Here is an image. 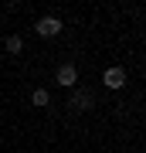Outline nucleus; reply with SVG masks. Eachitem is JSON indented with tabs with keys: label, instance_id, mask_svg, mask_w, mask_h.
Returning <instances> with one entry per match:
<instances>
[{
	"label": "nucleus",
	"instance_id": "1",
	"mask_svg": "<svg viewBox=\"0 0 146 153\" xmlns=\"http://www.w3.org/2000/svg\"><path fill=\"white\" fill-rule=\"evenodd\" d=\"M71 109H75V112H88V109H92V105H95V95L92 92H88V88H75V92H71Z\"/></svg>",
	"mask_w": 146,
	"mask_h": 153
},
{
	"label": "nucleus",
	"instance_id": "2",
	"mask_svg": "<svg viewBox=\"0 0 146 153\" xmlns=\"http://www.w3.org/2000/svg\"><path fill=\"white\" fill-rule=\"evenodd\" d=\"M34 31H38V38H58L61 34V21L48 14V17H41V21L34 24Z\"/></svg>",
	"mask_w": 146,
	"mask_h": 153
},
{
	"label": "nucleus",
	"instance_id": "3",
	"mask_svg": "<svg viewBox=\"0 0 146 153\" xmlns=\"http://www.w3.org/2000/svg\"><path fill=\"white\" fill-rule=\"evenodd\" d=\"M102 82H105V88H112V92H119V88L126 85V68H119V65L105 68V71H102Z\"/></svg>",
	"mask_w": 146,
	"mask_h": 153
},
{
	"label": "nucleus",
	"instance_id": "4",
	"mask_svg": "<svg viewBox=\"0 0 146 153\" xmlns=\"http://www.w3.org/2000/svg\"><path fill=\"white\" fill-rule=\"evenodd\" d=\"M54 82H58L61 88H75L78 85V68L75 65H61L58 71H54Z\"/></svg>",
	"mask_w": 146,
	"mask_h": 153
},
{
	"label": "nucleus",
	"instance_id": "5",
	"mask_svg": "<svg viewBox=\"0 0 146 153\" xmlns=\"http://www.w3.org/2000/svg\"><path fill=\"white\" fill-rule=\"evenodd\" d=\"M31 102L38 105V109H44V105L51 102V95H48V88H34V92H31Z\"/></svg>",
	"mask_w": 146,
	"mask_h": 153
},
{
	"label": "nucleus",
	"instance_id": "6",
	"mask_svg": "<svg viewBox=\"0 0 146 153\" xmlns=\"http://www.w3.org/2000/svg\"><path fill=\"white\" fill-rule=\"evenodd\" d=\"M4 48H7V51H10V55H21V51H24V41H21V38H17V34H10V38H7V41H4Z\"/></svg>",
	"mask_w": 146,
	"mask_h": 153
}]
</instances>
